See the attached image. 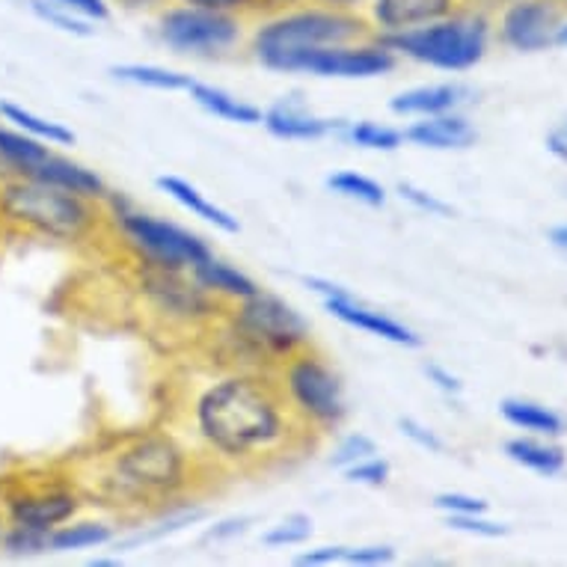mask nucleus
<instances>
[{
    "label": "nucleus",
    "mask_w": 567,
    "mask_h": 567,
    "mask_svg": "<svg viewBox=\"0 0 567 567\" xmlns=\"http://www.w3.org/2000/svg\"><path fill=\"white\" fill-rule=\"evenodd\" d=\"M190 429L199 457L241 473L282 464L316 443L282 399L274 372L244 365L217 374L196 392Z\"/></svg>",
    "instance_id": "obj_1"
},
{
    "label": "nucleus",
    "mask_w": 567,
    "mask_h": 567,
    "mask_svg": "<svg viewBox=\"0 0 567 567\" xmlns=\"http://www.w3.org/2000/svg\"><path fill=\"white\" fill-rule=\"evenodd\" d=\"M199 466L203 457L169 431H137L95 455L90 473L78 478V487L84 499H95V505L125 517H158L182 505L194 491Z\"/></svg>",
    "instance_id": "obj_2"
},
{
    "label": "nucleus",
    "mask_w": 567,
    "mask_h": 567,
    "mask_svg": "<svg viewBox=\"0 0 567 567\" xmlns=\"http://www.w3.org/2000/svg\"><path fill=\"white\" fill-rule=\"evenodd\" d=\"M369 37L372 28L360 10H336L316 0H300L282 10L252 16L244 45L261 69L295 75V63L309 51Z\"/></svg>",
    "instance_id": "obj_3"
},
{
    "label": "nucleus",
    "mask_w": 567,
    "mask_h": 567,
    "mask_svg": "<svg viewBox=\"0 0 567 567\" xmlns=\"http://www.w3.org/2000/svg\"><path fill=\"white\" fill-rule=\"evenodd\" d=\"M0 220L33 233L45 241L84 244L93 241L107 224L102 205L63 187L30 176L0 178Z\"/></svg>",
    "instance_id": "obj_4"
},
{
    "label": "nucleus",
    "mask_w": 567,
    "mask_h": 567,
    "mask_svg": "<svg viewBox=\"0 0 567 567\" xmlns=\"http://www.w3.org/2000/svg\"><path fill=\"white\" fill-rule=\"evenodd\" d=\"M226 342L233 357H238V365L274 372L286 357L312 344V339L298 309L259 289L252 298L235 303Z\"/></svg>",
    "instance_id": "obj_5"
},
{
    "label": "nucleus",
    "mask_w": 567,
    "mask_h": 567,
    "mask_svg": "<svg viewBox=\"0 0 567 567\" xmlns=\"http://www.w3.org/2000/svg\"><path fill=\"white\" fill-rule=\"evenodd\" d=\"M277 386L300 425L312 437H327L348 419L344 386L333 363L312 344L300 348L274 369Z\"/></svg>",
    "instance_id": "obj_6"
},
{
    "label": "nucleus",
    "mask_w": 567,
    "mask_h": 567,
    "mask_svg": "<svg viewBox=\"0 0 567 567\" xmlns=\"http://www.w3.org/2000/svg\"><path fill=\"white\" fill-rule=\"evenodd\" d=\"M374 39H381L395 56H408L413 63L440 72H466L487 54L491 24L478 10H455L422 28Z\"/></svg>",
    "instance_id": "obj_7"
},
{
    "label": "nucleus",
    "mask_w": 567,
    "mask_h": 567,
    "mask_svg": "<svg viewBox=\"0 0 567 567\" xmlns=\"http://www.w3.org/2000/svg\"><path fill=\"white\" fill-rule=\"evenodd\" d=\"M107 224L122 235L140 265H155L169 270H194L199 261L212 256V247L199 235L187 233L182 226L161 220L155 215L140 212L137 205L122 194L111 190L104 199Z\"/></svg>",
    "instance_id": "obj_8"
},
{
    "label": "nucleus",
    "mask_w": 567,
    "mask_h": 567,
    "mask_svg": "<svg viewBox=\"0 0 567 567\" xmlns=\"http://www.w3.org/2000/svg\"><path fill=\"white\" fill-rule=\"evenodd\" d=\"M158 39L173 54L203 56V60H224L233 56L247 42V16L208 7H190L169 0L158 10L155 21Z\"/></svg>",
    "instance_id": "obj_9"
},
{
    "label": "nucleus",
    "mask_w": 567,
    "mask_h": 567,
    "mask_svg": "<svg viewBox=\"0 0 567 567\" xmlns=\"http://www.w3.org/2000/svg\"><path fill=\"white\" fill-rule=\"evenodd\" d=\"M140 291L150 300L152 309L176 324H199L212 321L224 312V303L190 277V270L155 268L140 265Z\"/></svg>",
    "instance_id": "obj_10"
},
{
    "label": "nucleus",
    "mask_w": 567,
    "mask_h": 567,
    "mask_svg": "<svg viewBox=\"0 0 567 567\" xmlns=\"http://www.w3.org/2000/svg\"><path fill=\"white\" fill-rule=\"evenodd\" d=\"M7 523L30 526V529L51 532L63 523L75 520L84 508V493L78 482H39L30 487H16L0 503Z\"/></svg>",
    "instance_id": "obj_11"
},
{
    "label": "nucleus",
    "mask_w": 567,
    "mask_h": 567,
    "mask_svg": "<svg viewBox=\"0 0 567 567\" xmlns=\"http://www.w3.org/2000/svg\"><path fill=\"white\" fill-rule=\"evenodd\" d=\"M399 56L381 39H357L342 45H327L309 51L295 63V75L316 78H378L392 72Z\"/></svg>",
    "instance_id": "obj_12"
},
{
    "label": "nucleus",
    "mask_w": 567,
    "mask_h": 567,
    "mask_svg": "<svg viewBox=\"0 0 567 567\" xmlns=\"http://www.w3.org/2000/svg\"><path fill=\"white\" fill-rule=\"evenodd\" d=\"M558 21H561V12L556 0H508L499 16V39L503 45L523 54L544 51V48H553Z\"/></svg>",
    "instance_id": "obj_13"
},
{
    "label": "nucleus",
    "mask_w": 567,
    "mask_h": 567,
    "mask_svg": "<svg viewBox=\"0 0 567 567\" xmlns=\"http://www.w3.org/2000/svg\"><path fill=\"white\" fill-rule=\"evenodd\" d=\"M457 3L461 0H369L363 16L372 28V37H392L443 19L457 10Z\"/></svg>",
    "instance_id": "obj_14"
},
{
    "label": "nucleus",
    "mask_w": 567,
    "mask_h": 567,
    "mask_svg": "<svg viewBox=\"0 0 567 567\" xmlns=\"http://www.w3.org/2000/svg\"><path fill=\"white\" fill-rule=\"evenodd\" d=\"M261 125L268 134L277 140H291V143H309V140L321 137H339L348 122L344 120H327L307 111V104L295 102V99H279L270 104L268 111L261 113Z\"/></svg>",
    "instance_id": "obj_15"
},
{
    "label": "nucleus",
    "mask_w": 567,
    "mask_h": 567,
    "mask_svg": "<svg viewBox=\"0 0 567 567\" xmlns=\"http://www.w3.org/2000/svg\"><path fill=\"white\" fill-rule=\"evenodd\" d=\"M327 312L333 318H339L342 324L357 327L369 336H378L383 342L401 344V348H419L422 344V336L416 330H410L408 324H401L395 318H390L381 309H372L360 303L353 295H339V298H327L324 300Z\"/></svg>",
    "instance_id": "obj_16"
},
{
    "label": "nucleus",
    "mask_w": 567,
    "mask_h": 567,
    "mask_svg": "<svg viewBox=\"0 0 567 567\" xmlns=\"http://www.w3.org/2000/svg\"><path fill=\"white\" fill-rule=\"evenodd\" d=\"M30 178H39V182H48V185L63 187L69 194L84 196V199H93V203H104L107 194H111V187L104 182L95 169L84 167V164H78V161L60 158V155H48L42 164L28 173Z\"/></svg>",
    "instance_id": "obj_17"
},
{
    "label": "nucleus",
    "mask_w": 567,
    "mask_h": 567,
    "mask_svg": "<svg viewBox=\"0 0 567 567\" xmlns=\"http://www.w3.org/2000/svg\"><path fill=\"white\" fill-rule=\"evenodd\" d=\"M475 128L455 111L437 113V116H422L419 122L404 128V140L422 150H466L475 143Z\"/></svg>",
    "instance_id": "obj_18"
},
{
    "label": "nucleus",
    "mask_w": 567,
    "mask_h": 567,
    "mask_svg": "<svg viewBox=\"0 0 567 567\" xmlns=\"http://www.w3.org/2000/svg\"><path fill=\"white\" fill-rule=\"evenodd\" d=\"M190 277H194L208 295H215L217 300H229V303L252 298V295L259 291L256 279H250L244 270L229 265V261L215 259V252L205 261H199V265L190 270Z\"/></svg>",
    "instance_id": "obj_19"
},
{
    "label": "nucleus",
    "mask_w": 567,
    "mask_h": 567,
    "mask_svg": "<svg viewBox=\"0 0 567 567\" xmlns=\"http://www.w3.org/2000/svg\"><path fill=\"white\" fill-rule=\"evenodd\" d=\"M466 90L457 84H431V86H413L404 90L390 102V111L395 116H437V113L455 111L457 104L464 102Z\"/></svg>",
    "instance_id": "obj_20"
},
{
    "label": "nucleus",
    "mask_w": 567,
    "mask_h": 567,
    "mask_svg": "<svg viewBox=\"0 0 567 567\" xmlns=\"http://www.w3.org/2000/svg\"><path fill=\"white\" fill-rule=\"evenodd\" d=\"M158 187L169 199H176L185 212H190L194 217L205 220V224L217 226V229H224V233H238L241 224H238V217H233L226 208H220L217 203H212L208 196L199 190L196 185H190L187 178L178 176H158Z\"/></svg>",
    "instance_id": "obj_21"
},
{
    "label": "nucleus",
    "mask_w": 567,
    "mask_h": 567,
    "mask_svg": "<svg viewBox=\"0 0 567 567\" xmlns=\"http://www.w3.org/2000/svg\"><path fill=\"white\" fill-rule=\"evenodd\" d=\"M190 99H194L205 113H212L217 120H226V122H238V125H261V107L256 104L244 102L238 95L226 93L220 86H212V84H190Z\"/></svg>",
    "instance_id": "obj_22"
},
{
    "label": "nucleus",
    "mask_w": 567,
    "mask_h": 567,
    "mask_svg": "<svg viewBox=\"0 0 567 567\" xmlns=\"http://www.w3.org/2000/svg\"><path fill=\"white\" fill-rule=\"evenodd\" d=\"M116 526L104 520H69L48 532V553H75V549H93L113 544Z\"/></svg>",
    "instance_id": "obj_23"
},
{
    "label": "nucleus",
    "mask_w": 567,
    "mask_h": 567,
    "mask_svg": "<svg viewBox=\"0 0 567 567\" xmlns=\"http://www.w3.org/2000/svg\"><path fill=\"white\" fill-rule=\"evenodd\" d=\"M111 75L122 84L146 86V90H158V93H187L194 78L176 69H164V65L152 63H120L111 65Z\"/></svg>",
    "instance_id": "obj_24"
},
{
    "label": "nucleus",
    "mask_w": 567,
    "mask_h": 567,
    "mask_svg": "<svg viewBox=\"0 0 567 567\" xmlns=\"http://www.w3.org/2000/svg\"><path fill=\"white\" fill-rule=\"evenodd\" d=\"M499 413L514 429L532 431V434H540V437H558L565 431V419L558 416L556 410L535 404V401L505 399L499 404Z\"/></svg>",
    "instance_id": "obj_25"
},
{
    "label": "nucleus",
    "mask_w": 567,
    "mask_h": 567,
    "mask_svg": "<svg viewBox=\"0 0 567 567\" xmlns=\"http://www.w3.org/2000/svg\"><path fill=\"white\" fill-rule=\"evenodd\" d=\"M51 155L45 143L37 137H30L24 131H12L7 125H0V161L7 164L10 176H28L30 169L42 164Z\"/></svg>",
    "instance_id": "obj_26"
},
{
    "label": "nucleus",
    "mask_w": 567,
    "mask_h": 567,
    "mask_svg": "<svg viewBox=\"0 0 567 567\" xmlns=\"http://www.w3.org/2000/svg\"><path fill=\"white\" fill-rule=\"evenodd\" d=\"M505 455L512 457L514 464L526 466L532 473L538 475H558L565 470L567 457L565 452L553 443H544V440H532V437H517V440H508L505 443Z\"/></svg>",
    "instance_id": "obj_27"
},
{
    "label": "nucleus",
    "mask_w": 567,
    "mask_h": 567,
    "mask_svg": "<svg viewBox=\"0 0 567 567\" xmlns=\"http://www.w3.org/2000/svg\"><path fill=\"white\" fill-rule=\"evenodd\" d=\"M205 520V508H196V505H176V508H167V512L158 514V520L152 526H143L131 538L116 540V549H134L140 544H150V540H161L167 535H176L185 526H194V523Z\"/></svg>",
    "instance_id": "obj_28"
},
{
    "label": "nucleus",
    "mask_w": 567,
    "mask_h": 567,
    "mask_svg": "<svg viewBox=\"0 0 567 567\" xmlns=\"http://www.w3.org/2000/svg\"><path fill=\"white\" fill-rule=\"evenodd\" d=\"M0 116L7 122H12V125L19 131H24V134H30V137L42 140V143H56V146H72V143H75V134L65 128V125L42 120V116L24 111L19 104L0 102Z\"/></svg>",
    "instance_id": "obj_29"
},
{
    "label": "nucleus",
    "mask_w": 567,
    "mask_h": 567,
    "mask_svg": "<svg viewBox=\"0 0 567 567\" xmlns=\"http://www.w3.org/2000/svg\"><path fill=\"white\" fill-rule=\"evenodd\" d=\"M339 137L348 140L351 146L374 150V152H395L399 146H404V131L390 128V125H381V122H372V120L348 122Z\"/></svg>",
    "instance_id": "obj_30"
},
{
    "label": "nucleus",
    "mask_w": 567,
    "mask_h": 567,
    "mask_svg": "<svg viewBox=\"0 0 567 567\" xmlns=\"http://www.w3.org/2000/svg\"><path fill=\"white\" fill-rule=\"evenodd\" d=\"M333 194L353 199V203H363L369 208H381L386 203V190H383L374 178L363 176V173H353V169H339L333 176H327L324 182Z\"/></svg>",
    "instance_id": "obj_31"
},
{
    "label": "nucleus",
    "mask_w": 567,
    "mask_h": 567,
    "mask_svg": "<svg viewBox=\"0 0 567 567\" xmlns=\"http://www.w3.org/2000/svg\"><path fill=\"white\" fill-rule=\"evenodd\" d=\"M30 10L39 21H45L48 28L63 30V33H72V37H93V21L81 19L78 12L56 3V0H30Z\"/></svg>",
    "instance_id": "obj_32"
},
{
    "label": "nucleus",
    "mask_w": 567,
    "mask_h": 567,
    "mask_svg": "<svg viewBox=\"0 0 567 567\" xmlns=\"http://www.w3.org/2000/svg\"><path fill=\"white\" fill-rule=\"evenodd\" d=\"M312 538V520L307 514H291L286 520L274 523L268 532H261V544L270 549H286V547H300Z\"/></svg>",
    "instance_id": "obj_33"
},
{
    "label": "nucleus",
    "mask_w": 567,
    "mask_h": 567,
    "mask_svg": "<svg viewBox=\"0 0 567 567\" xmlns=\"http://www.w3.org/2000/svg\"><path fill=\"white\" fill-rule=\"evenodd\" d=\"M0 549H3L7 556H16V558L39 556V553H48V532L7 523L3 538H0Z\"/></svg>",
    "instance_id": "obj_34"
},
{
    "label": "nucleus",
    "mask_w": 567,
    "mask_h": 567,
    "mask_svg": "<svg viewBox=\"0 0 567 567\" xmlns=\"http://www.w3.org/2000/svg\"><path fill=\"white\" fill-rule=\"evenodd\" d=\"M342 473L351 484H363V487H383V484L390 482L392 466H390V461H383V457L372 455V457H363V461H357V464L344 466Z\"/></svg>",
    "instance_id": "obj_35"
},
{
    "label": "nucleus",
    "mask_w": 567,
    "mask_h": 567,
    "mask_svg": "<svg viewBox=\"0 0 567 567\" xmlns=\"http://www.w3.org/2000/svg\"><path fill=\"white\" fill-rule=\"evenodd\" d=\"M378 455V446H374L372 437H365V434H348L336 443L333 457H330V464L336 470H344V466L357 464V461H363V457Z\"/></svg>",
    "instance_id": "obj_36"
},
{
    "label": "nucleus",
    "mask_w": 567,
    "mask_h": 567,
    "mask_svg": "<svg viewBox=\"0 0 567 567\" xmlns=\"http://www.w3.org/2000/svg\"><path fill=\"white\" fill-rule=\"evenodd\" d=\"M399 196L404 199V203H410L413 208H419V212H425V215L431 217H452V205H446L443 199H437L434 194H429V190H422V187L410 185V182H399Z\"/></svg>",
    "instance_id": "obj_37"
},
{
    "label": "nucleus",
    "mask_w": 567,
    "mask_h": 567,
    "mask_svg": "<svg viewBox=\"0 0 567 567\" xmlns=\"http://www.w3.org/2000/svg\"><path fill=\"white\" fill-rule=\"evenodd\" d=\"M342 561H344V565H360V567L390 565V561H395V547H390V544H369V547H344Z\"/></svg>",
    "instance_id": "obj_38"
},
{
    "label": "nucleus",
    "mask_w": 567,
    "mask_h": 567,
    "mask_svg": "<svg viewBox=\"0 0 567 567\" xmlns=\"http://www.w3.org/2000/svg\"><path fill=\"white\" fill-rule=\"evenodd\" d=\"M449 526L457 532H470V535H482V538H503V535H508V526L484 520V514H455V517H449Z\"/></svg>",
    "instance_id": "obj_39"
},
{
    "label": "nucleus",
    "mask_w": 567,
    "mask_h": 567,
    "mask_svg": "<svg viewBox=\"0 0 567 567\" xmlns=\"http://www.w3.org/2000/svg\"><path fill=\"white\" fill-rule=\"evenodd\" d=\"M434 505H437L440 512H446L449 517H455V514L487 512V503L478 499V496H470V493H437V496H434Z\"/></svg>",
    "instance_id": "obj_40"
},
{
    "label": "nucleus",
    "mask_w": 567,
    "mask_h": 567,
    "mask_svg": "<svg viewBox=\"0 0 567 567\" xmlns=\"http://www.w3.org/2000/svg\"><path fill=\"white\" fill-rule=\"evenodd\" d=\"M399 429H401V434H404L410 443H416L419 449H425V452H434V455H437V452H443V440H440L437 434L429 429V425H422L419 419L401 416Z\"/></svg>",
    "instance_id": "obj_41"
},
{
    "label": "nucleus",
    "mask_w": 567,
    "mask_h": 567,
    "mask_svg": "<svg viewBox=\"0 0 567 567\" xmlns=\"http://www.w3.org/2000/svg\"><path fill=\"white\" fill-rule=\"evenodd\" d=\"M252 526V517H224V520L212 523L203 535V544H226V540L241 538L244 532Z\"/></svg>",
    "instance_id": "obj_42"
},
{
    "label": "nucleus",
    "mask_w": 567,
    "mask_h": 567,
    "mask_svg": "<svg viewBox=\"0 0 567 567\" xmlns=\"http://www.w3.org/2000/svg\"><path fill=\"white\" fill-rule=\"evenodd\" d=\"M56 3H63V7L78 12L81 19L93 21V24L111 19V0H56Z\"/></svg>",
    "instance_id": "obj_43"
},
{
    "label": "nucleus",
    "mask_w": 567,
    "mask_h": 567,
    "mask_svg": "<svg viewBox=\"0 0 567 567\" xmlns=\"http://www.w3.org/2000/svg\"><path fill=\"white\" fill-rule=\"evenodd\" d=\"M178 3H190V7H208V10L238 12L252 19L259 12V0H178Z\"/></svg>",
    "instance_id": "obj_44"
},
{
    "label": "nucleus",
    "mask_w": 567,
    "mask_h": 567,
    "mask_svg": "<svg viewBox=\"0 0 567 567\" xmlns=\"http://www.w3.org/2000/svg\"><path fill=\"white\" fill-rule=\"evenodd\" d=\"M422 372H425V378H429V381L434 383V386H437L440 392H446V395H457V392L464 390V383H461V378L449 372V369H443V365L425 363V365H422Z\"/></svg>",
    "instance_id": "obj_45"
},
{
    "label": "nucleus",
    "mask_w": 567,
    "mask_h": 567,
    "mask_svg": "<svg viewBox=\"0 0 567 567\" xmlns=\"http://www.w3.org/2000/svg\"><path fill=\"white\" fill-rule=\"evenodd\" d=\"M344 547H318V549H307V553H300L295 558V565L300 567H324V565H336V561H342Z\"/></svg>",
    "instance_id": "obj_46"
},
{
    "label": "nucleus",
    "mask_w": 567,
    "mask_h": 567,
    "mask_svg": "<svg viewBox=\"0 0 567 567\" xmlns=\"http://www.w3.org/2000/svg\"><path fill=\"white\" fill-rule=\"evenodd\" d=\"M547 152L553 158H558L561 164H567V122L556 125V128L547 134Z\"/></svg>",
    "instance_id": "obj_47"
},
{
    "label": "nucleus",
    "mask_w": 567,
    "mask_h": 567,
    "mask_svg": "<svg viewBox=\"0 0 567 567\" xmlns=\"http://www.w3.org/2000/svg\"><path fill=\"white\" fill-rule=\"evenodd\" d=\"M309 289L316 291V295H321V298H339V295H351V291L344 289V286H339V282H330V279H321V277H307L303 279Z\"/></svg>",
    "instance_id": "obj_48"
},
{
    "label": "nucleus",
    "mask_w": 567,
    "mask_h": 567,
    "mask_svg": "<svg viewBox=\"0 0 567 567\" xmlns=\"http://www.w3.org/2000/svg\"><path fill=\"white\" fill-rule=\"evenodd\" d=\"M111 3L122 7V10H161L169 0H111Z\"/></svg>",
    "instance_id": "obj_49"
},
{
    "label": "nucleus",
    "mask_w": 567,
    "mask_h": 567,
    "mask_svg": "<svg viewBox=\"0 0 567 567\" xmlns=\"http://www.w3.org/2000/svg\"><path fill=\"white\" fill-rule=\"evenodd\" d=\"M316 3H324V7H336V10H360L369 3V0H316Z\"/></svg>",
    "instance_id": "obj_50"
},
{
    "label": "nucleus",
    "mask_w": 567,
    "mask_h": 567,
    "mask_svg": "<svg viewBox=\"0 0 567 567\" xmlns=\"http://www.w3.org/2000/svg\"><path fill=\"white\" fill-rule=\"evenodd\" d=\"M291 3H300V0H259V12L282 10V7H291ZM259 12H256V16H259Z\"/></svg>",
    "instance_id": "obj_51"
},
{
    "label": "nucleus",
    "mask_w": 567,
    "mask_h": 567,
    "mask_svg": "<svg viewBox=\"0 0 567 567\" xmlns=\"http://www.w3.org/2000/svg\"><path fill=\"white\" fill-rule=\"evenodd\" d=\"M553 45H558V48H567V21H558V28H556V37H553Z\"/></svg>",
    "instance_id": "obj_52"
},
{
    "label": "nucleus",
    "mask_w": 567,
    "mask_h": 567,
    "mask_svg": "<svg viewBox=\"0 0 567 567\" xmlns=\"http://www.w3.org/2000/svg\"><path fill=\"white\" fill-rule=\"evenodd\" d=\"M549 238H553V244H556V247L567 250V226H558V229H553V235H549Z\"/></svg>",
    "instance_id": "obj_53"
},
{
    "label": "nucleus",
    "mask_w": 567,
    "mask_h": 567,
    "mask_svg": "<svg viewBox=\"0 0 567 567\" xmlns=\"http://www.w3.org/2000/svg\"><path fill=\"white\" fill-rule=\"evenodd\" d=\"M122 561L120 558H93V561H90V567H120Z\"/></svg>",
    "instance_id": "obj_54"
},
{
    "label": "nucleus",
    "mask_w": 567,
    "mask_h": 567,
    "mask_svg": "<svg viewBox=\"0 0 567 567\" xmlns=\"http://www.w3.org/2000/svg\"><path fill=\"white\" fill-rule=\"evenodd\" d=\"M475 7H484V10H491V7H505L508 0H473Z\"/></svg>",
    "instance_id": "obj_55"
},
{
    "label": "nucleus",
    "mask_w": 567,
    "mask_h": 567,
    "mask_svg": "<svg viewBox=\"0 0 567 567\" xmlns=\"http://www.w3.org/2000/svg\"><path fill=\"white\" fill-rule=\"evenodd\" d=\"M3 529H7V514L0 508V538H3Z\"/></svg>",
    "instance_id": "obj_56"
},
{
    "label": "nucleus",
    "mask_w": 567,
    "mask_h": 567,
    "mask_svg": "<svg viewBox=\"0 0 567 567\" xmlns=\"http://www.w3.org/2000/svg\"><path fill=\"white\" fill-rule=\"evenodd\" d=\"M3 176H10V169H7V164L0 161V178H3Z\"/></svg>",
    "instance_id": "obj_57"
}]
</instances>
